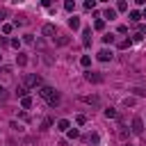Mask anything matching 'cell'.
Returning a JSON list of instances; mask_svg holds the SVG:
<instances>
[{"mask_svg":"<svg viewBox=\"0 0 146 146\" xmlns=\"http://www.w3.org/2000/svg\"><path fill=\"white\" fill-rule=\"evenodd\" d=\"M39 96H41V98H46V103H48L50 107H57V105L62 103V96L57 94V89H52V87H46V84L39 89Z\"/></svg>","mask_w":146,"mask_h":146,"instance_id":"obj_1","label":"cell"},{"mask_svg":"<svg viewBox=\"0 0 146 146\" xmlns=\"http://www.w3.org/2000/svg\"><path fill=\"white\" fill-rule=\"evenodd\" d=\"M41 84V78L39 75H34V73H27L25 78H23V87L27 89V87H39Z\"/></svg>","mask_w":146,"mask_h":146,"instance_id":"obj_2","label":"cell"},{"mask_svg":"<svg viewBox=\"0 0 146 146\" xmlns=\"http://www.w3.org/2000/svg\"><path fill=\"white\" fill-rule=\"evenodd\" d=\"M135 135H141L144 132V121H141V116H135L132 119V128H130Z\"/></svg>","mask_w":146,"mask_h":146,"instance_id":"obj_3","label":"cell"},{"mask_svg":"<svg viewBox=\"0 0 146 146\" xmlns=\"http://www.w3.org/2000/svg\"><path fill=\"white\" fill-rule=\"evenodd\" d=\"M84 78H87L89 82H94V84H100V82H103V75H100V73H96V71H87V73H84Z\"/></svg>","mask_w":146,"mask_h":146,"instance_id":"obj_4","label":"cell"},{"mask_svg":"<svg viewBox=\"0 0 146 146\" xmlns=\"http://www.w3.org/2000/svg\"><path fill=\"white\" fill-rule=\"evenodd\" d=\"M112 57H114V52H112V50H107V48H103V50L98 52V59H100V62H110Z\"/></svg>","mask_w":146,"mask_h":146,"instance_id":"obj_5","label":"cell"},{"mask_svg":"<svg viewBox=\"0 0 146 146\" xmlns=\"http://www.w3.org/2000/svg\"><path fill=\"white\" fill-rule=\"evenodd\" d=\"M68 128H71V121L68 119H59L57 121V130L59 132H68Z\"/></svg>","mask_w":146,"mask_h":146,"instance_id":"obj_6","label":"cell"},{"mask_svg":"<svg viewBox=\"0 0 146 146\" xmlns=\"http://www.w3.org/2000/svg\"><path fill=\"white\" fill-rule=\"evenodd\" d=\"M114 18H116V9L107 7V9H105V14H103V21H114Z\"/></svg>","mask_w":146,"mask_h":146,"instance_id":"obj_7","label":"cell"},{"mask_svg":"<svg viewBox=\"0 0 146 146\" xmlns=\"http://www.w3.org/2000/svg\"><path fill=\"white\" fill-rule=\"evenodd\" d=\"M41 32H43L46 36H55V25H52V23H46V25L41 27Z\"/></svg>","mask_w":146,"mask_h":146,"instance_id":"obj_8","label":"cell"},{"mask_svg":"<svg viewBox=\"0 0 146 146\" xmlns=\"http://www.w3.org/2000/svg\"><path fill=\"white\" fill-rule=\"evenodd\" d=\"M82 100H84L87 105H94V107H98V105H100V98H98V96H84Z\"/></svg>","mask_w":146,"mask_h":146,"instance_id":"obj_9","label":"cell"},{"mask_svg":"<svg viewBox=\"0 0 146 146\" xmlns=\"http://www.w3.org/2000/svg\"><path fill=\"white\" fill-rule=\"evenodd\" d=\"M82 43H84V46H89V43H91V30H89V27H87V30H82Z\"/></svg>","mask_w":146,"mask_h":146,"instance_id":"obj_10","label":"cell"},{"mask_svg":"<svg viewBox=\"0 0 146 146\" xmlns=\"http://www.w3.org/2000/svg\"><path fill=\"white\" fill-rule=\"evenodd\" d=\"M68 27H71V30H80V18H78V16L68 18Z\"/></svg>","mask_w":146,"mask_h":146,"instance_id":"obj_11","label":"cell"},{"mask_svg":"<svg viewBox=\"0 0 146 146\" xmlns=\"http://www.w3.org/2000/svg\"><path fill=\"white\" fill-rule=\"evenodd\" d=\"M16 64H18V66H25V64H27V55H25V52H18V55H16Z\"/></svg>","mask_w":146,"mask_h":146,"instance_id":"obj_12","label":"cell"},{"mask_svg":"<svg viewBox=\"0 0 146 146\" xmlns=\"http://www.w3.org/2000/svg\"><path fill=\"white\" fill-rule=\"evenodd\" d=\"M21 107H23V110H30V107H32V98H30V96L21 98Z\"/></svg>","mask_w":146,"mask_h":146,"instance_id":"obj_13","label":"cell"},{"mask_svg":"<svg viewBox=\"0 0 146 146\" xmlns=\"http://www.w3.org/2000/svg\"><path fill=\"white\" fill-rule=\"evenodd\" d=\"M128 135H130V130H128V128H125L123 123H119V137H121V139H125Z\"/></svg>","mask_w":146,"mask_h":146,"instance_id":"obj_14","label":"cell"},{"mask_svg":"<svg viewBox=\"0 0 146 146\" xmlns=\"http://www.w3.org/2000/svg\"><path fill=\"white\" fill-rule=\"evenodd\" d=\"M87 141H89V144H94V146H96V144H98V141H100V135H98V132H91V135H89V137H87Z\"/></svg>","mask_w":146,"mask_h":146,"instance_id":"obj_15","label":"cell"},{"mask_svg":"<svg viewBox=\"0 0 146 146\" xmlns=\"http://www.w3.org/2000/svg\"><path fill=\"white\" fill-rule=\"evenodd\" d=\"M116 11H128V2L125 0H119L116 2Z\"/></svg>","mask_w":146,"mask_h":146,"instance_id":"obj_16","label":"cell"},{"mask_svg":"<svg viewBox=\"0 0 146 146\" xmlns=\"http://www.w3.org/2000/svg\"><path fill=\"white\" fill-rule=\"evenodd\" d=\"M68 41H71L68 36H57V39H55V43H57V46H68Z\"/></svg>","mask_w":146,"mask_h":146,"instance_id":"obj_17","label":"cell"},{"mask_svg":"<svg viewBox=\"0 0 146 146\" xmlns=\"http://www.w3.org/2000/svg\"><path fill=\"white\" fill-rule=\"evenodd\" d=\"M80 64H82L84 68H89V64H91V57H89V55H82V57H80Z\"/></svg>","mask_w":146,"mask_h":146,"instance_id":"obj_18","label":"cell"},{"mask_svg":"<svg viewBox=\"0 0 146 146\" xmlns=\"http://www.w3.org/2000/svg\"><path fill=\"white\" fill-rule=\"evenodd\" d=\"M103 114H105L107 119H116V110H112V107H107V110H103Z\"/></svg>","mask_w":146,"mask_h":146,"instance_id":"obj_19","label":"cell"},{"mask_svg":"<svg viewBox=\"0 0 146 146\" xmlns=\"http://www.w3.org/2000/svg\"><path fill=\"white\" fill-rule=\"evenodd\" d=\"M66 135H68V139H78V137H80L78 128H68V132H66Z\"/></svg>","mask_w":146,"mask_h":146,"instance_id":"obj_20","label":"cell"},{"mask_svg":"<svg viewBox=\"0 0 146 146\" xmlns=\"http://www.w3.org/2000/svg\"><path fill=\"white\" fill-rule=\"evenodd\" d=\"M64 9H66V11H75V2H73V0H66V2H64Z\"/></svg>","mask_w":146,"mask_h":146,"instance_id":"obj_21","label":"cell"},{"mask_svg":"<svg viewBox=\"0 0 146 146\" xmlns=\"http://www.w3.org/2000/svg\"><path fill=\"white\" fill-rule=\"evenodd\" d=\"M139 18H141V14H139L137 9H132V11H130V21H132V23H137Z\"/></svg>","mask_w":146,"mask_h":146,"instance_id":"obj_22","label":"cell"},{"mask_svg":"<svg viewBox=\"0 0 146 146\" xmlns=\"http://www.w3.org/2000/svg\"><path fill=\"white\" fill-rule=\"evenodd\" d=\"M16 94H18L21 98H25V96H27V89H25L23 84H18V87H16Z\"/></svg>","mask_w":146,"mask_h":146,"instance_id":"obj_23","label":"cell"},{"mask_svg":"<svg viewBox=\"0 0 146 146\" xmlns=\"http://www.w3.org/2000/svg\"><path fill=\"white\" fill-rule=\"evenodd\" d=\"M52 123H55V121H52L50 116H48V119H43V123H41V130H48V128H50Z\"/></svg>","mask_w":146,"mask_h":146,"instance_id":"obj_24","label":"cell"},{"mask_svg":"<svg viewBox=\"0 0 146 146\" xmlns=\"http://www.w3.org/2000/svg\"><path fill=\"white\" fill-rule=\"evenodd\" d=\"M94 27H96V30H105V21H103V18H96Z\"/></svg>","mask_w":146,"mask_h":146,"instance_id":"obj_25","label":"cell"},{"mask_svg":"<svg viewBox=\"0 0 146 146\" xmlns=\"http://www.w3.org/2000/svg\"><path fill=\"white\" fill-rule=\"evenodd\" d=\"M11 30H14L11 23H5V25H2V34H11Z\"/></svg>","mask_w":146,"mask_h":146,"instance_id":"obj_26","label":"cell"},{"mask_svg":"<svg viewBox=\"0 0 146 146\" xmlns=\"http://www.w3.org/2000/svg\"><path fill=\"white\" fill-rule=\"evenodd\" d=\"M130 46H132V41H130V39H123V41L119 43V48H121V50H125V48H130Z\"/></svg>","mask_w":146,"mask_h":146,"instance_id":"obj_27","label":"cell"},{"mask_svg":"<svg viewBox=\"0 0 146 146\" xmlns=\"http://www.w3.org/2000/svg\"><path fill=\"white\" fill-rule=\"evenodd\" d=\"M75 123H78V125H84V123H87V116H84V114H78V116H75Z\"/></svg>","mask_w":146,"mask_h":146,"instance_id":"obj_28","label":"cell"},{"mask_svg":"<svg viewBox=\"0 0 146 146\" xmlns=\"http://www.w3.org/2000/svg\"><path fill=\"white\" fill-rule=\"evenodd\" d=\"M21 43H23L21 39H11V41H9V46H11V48H16V50L21 48Z\"/></svg>","mask_w":146,"mask_h":146,"instance_id":"obj_29","label":"cell"},{"mask_svg":"<svg viewBox=\"0 0 146 146\" xmlns=\"http://www.w3.org/2000/svg\"><path fill=\"white\" fill-rule=\"evenodd\" d=\"M21 41H23V43H34V36H32V34H25Z\"/></svg>","mask_w":146,"mask_h":146,"instance_id":"obj_30","label":"cell"},{"mask_svg":"<svg viewBox=\"0 0 146 146\" xmlns=\"http://www.w3.org/2000/svg\"><path fill=\"white\" fill-rule=\"evenodd\" d=\"M135 105V98H123V107H132Z\"/></svg>","mask_w":146,"mask_h":146,"instance_id":"obj_31","label":"cell"},{"mask_svg":"<svg viewBox=\"0 0 146 146\" xmlns=\"http://www.w3.org/2000/svg\"><path fill=\"white\" fill-rule=\"evenodd\" d=\"M94 7H96V0H87L84 2V9H94Z\"/></svg>","mask_w":146,"mask_h":146,"instance_id":"obj_32","label":"cell"},{"mask_svg":"<svg viewBox=\"0 0 146 146\" xmlns=\"http://www.w3.org/2000/svg\"><path fill=\"white\" fill-rule=\"evenodd\" d=\"M112 41H114V34H105L103 36V43H112Z\"/></svg>","mask_w":146,"mask_h":146,"instance_id":"obj_33","label":"cell"},{"mask_svg":"<svg viewBox=\"0 0 146 146\" xmlns=\"http://www.w3.org/2000/svg\"><path fill=\"white\" fill-rule=\"evenodd\" d=\"M132 91H135V96H144V94H146V91H144V89H141V87H135V89H132Z\"/></svg>","mask_w":146,"mask_h":146,"instance_id":"obj_34","label":"cell"},{"mask_svg":"<svg viewBox=\"0 0 146 146\" xmlns=\"http://www.w3.org/2000/svg\"><path fill=\"white\" fill-rule=\"evenodd\" d=\"M9 128H11V130H18V132H21V130H23V128H21V125H18V123H16V121H11V123H9Z\"/></svg>","mask_w":146,"mask_h":146,"instance_id":"obj_35","label":"cell"},{"mask_svg":"<svg viewBox=\"0 0 146 146\" xmlns=\"http://www.w3.org/2000/svg\"><path fill=\"white\" fill-rule=\"evenodd\" d=\"M5 98H7V91H5V87L0 84V100H5Z\"/></svg>","mask_w":146,"mask_h":146,"instance_id":"obj_36","label":"cell"},{"mask_svg":"<svg viewBox=\"0 0 146 146\" xmlns=\"http://www.w3.org/2000/svg\"><path fill=\"white\" fill-rule=\"evenodd\" d=\"M5 16H7V11H5V9H0V23H2V18H5Z\"/></svg>","mask_w":146,"mask_h":146,"instance_id":"obj_37","label":"cell"},{"mask_svg":"<svg viewBox=\"0 0 146 146\" xmlns=\"http://www.w3.org/2000/svg\"><path fill=\"white\" fill-rule=\"evenodd\" d=\"M141 18H146V9H144V11H141Z\"/></svg>","mask_w":146,"mask_h":146,"instance_id":"obj_38","label":"cell"},{"mask_svg":"<svg viewBox=\"0 0 146 146\" xmlns=\"http://www.w3.org/2000/svg\"><path fill=\"white\" fill-rule=\"evenodd\" d=\"M123 146H132V144H123Z\"/></svg>","mask_w":146,"mask_h":146,"instance_id":"obj_39","label":"cell"}]
</instances>
